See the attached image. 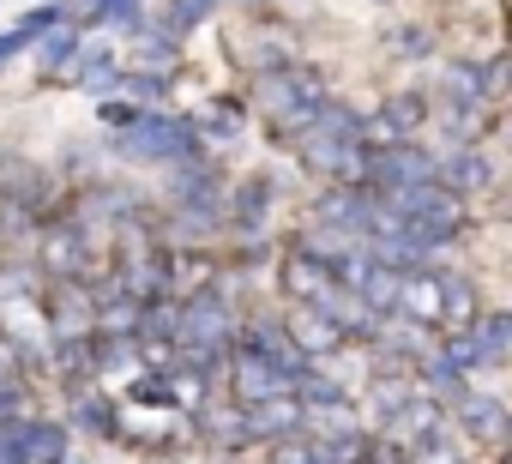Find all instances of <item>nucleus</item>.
<instances>
[{"label": "nucleus", "instance_id": "obj_3", "mask_svg": "<svg viewBox=\"0 0 512 464\" xmlns=\"http://www.w3.org/2000/svg\"><path fill=\"white\" fill-rule=\"evenodd\" d=\"M31 260H37V272L43 278H97L103 272V248L85 236V229L67 217V211H55L43 229H37V242H31Z\"/></svg>", "mask_w": 512, "mask_h": 464}, {"label": "nucleus", "instance_id": "obj_12", "mask_svg": "<svg viewBox=\"0 0 512 464\" xmlns=\"http://www.w3.org/2000/svg\"><path fill=\"white\" fill-rule=\"evenodd\" d=\"M97 121H103V133H121V127L139 121V103H127V97H97Z\"/></svg>", "mask_w": 512, "mask_h": 464}, {"label": "nucleus", "instance_id": "obj_13", "mask_svg": "<svg viewBox=\"0 0 512 464\" xmlns=\"http://www.w3.org/2000/svg\"><path fill=\"white\" fill-rule=\"evenodd\" d=\"M31 49H37V43H31V37H25L19 25H13V31H0V73H7V67L19 61V55H31Z\"/></svg>", "mask_w": 512, "mask_h": 464}, {"label": "nucleus", "instance_id": "obj_8", "mask_svg": "<svg viewBox=\"0 0 512 464\" xmlns=\"http://www.w3.org/2000/svg\"><path fill=\"white\" fill-rule=\"evenodd\" d=\"M115 73H121V55H115L109 43H85V49H79V61L67 67V85H73V91H85V97H109Z\"/></svg>", "mask_w": 512, "mask_h": 464}, {"label": "nucleus", "instance_id": "obj_9", "mask_svg": "<svg viewBox=\"0 0 512 464\" xmlns=\"http://www.w3.org/2000/svg\"><path fill=\"white\" fill-rule=\"evenodd\" d=\"M91 374L97 380H127L139 374V338L133 332H91Z\"/></svg>", "mask_w": 512, "mask_h": 464}, {"label": "nucleus", "instance_id": "obj_10", "mask_svg": "<svg viewBox=\"0 0 512 464\" xmlns=\"http://www.w3.org/2000/svg\"><path fill=\"white\" fill-rule=\"evenodd\" d=\"M127 404H139V410H175L181 404V392H175V368L169 362H157V368H139V374H127V392H121Z\"/></svg>", "mask_w": 512, "mask_h": 464}, {"label": "nucleus", "instance_id": "obj_4", "mask_svg": "<svg viewBox=\"0 0 512 464\" xmlns=\"http://www.w3.org/2000/svg\"><path fill=\"white\" fill-rule=\"evenodd\" d=\"M73 458V428L61 416H7L0 422V464H67Z\"/></svg>", "mask_w": 512, "mask_h": 464}, {"label": "nucleus", "instance_id": "obj_6", "mask_svg": "<svg viewBox=\"0 0 512 464\" xmlns=\"http://www.w3.org/2000/svg\"><path fill=\"white\" fill-rule=\"evenodd\" d=\"M67 428H73V440H109V446H121V434H127L121 398L103 392V386H91L85 398L67 404Z\"/></svg>", "mask_w": 512, "mask_h": 464}, {"label": "nucleus", "instance_id": "obj_5", "mask_svg": "<svg viewBox=\"0 0 512 464\" xmlns=\"http://www.w3.org/2000/svg\"><path fill=\"white\" fill-rule=\"evenodd\" d=\"M31 314L43 320V332H91L97 326L91 320V278L85 284L79 278H43Z\"/></svg>", "mask_w": 512, "mask_h": 464}, {"label": "nucleus", "instance_id": "obj_7", "mask_svg": "<svg viewBox=\"0 0 512 464\" xmlns=\"http://www.w3.org/2000/svg\"><path fill=\"white\" fill-rule=\"evenodd\" d=\"M85 43H91V37H85L73 19H67V25H55V31L31 49V55H37V85H61V79H67V67L79 61V49H85Z\"/></svg>", "mask_w": 512, "mask_h": 464}, {"label": "nucleus", "instance_id": "obj_14", "mask_svg": "<svg viewBox=\"0 0 512 464\" xmlns=\"http://www.w3.org/2000/svg\"><path fill=\"white\" fill-rule=\"evenodd\" d=\"M7 320H13V314H7V308H0V332H7Z\"/></svg>", "mask_w": 512, "mask_h": 464}, {"label": "nucleus", "instance_id": "obj_2", "mask_svg": "<svg viewBox=\"0 0 512 464\" xmlns=\"http://www.w3.org/2000/svg\"><path fill=\"white\" fill-rule=\"evenodd\" d=\"M67 205V181L55 175L49 157H31L25 145H0V211H25L49 223Z\"/></svg>", "mask_w": 512, "mask_h": 464}, {"label": "nucleus", "instance_id": "obj_11", "mask_svg": "<svg viewBox=\"0 0 512 464\" xmlns=\"http://www.w3.org/2000/svg\"><path fill=\"white\" fill-rule=\"evenodd\" d=\"M31 410H37V386L0 380V422H7V416H31Z\"/></svg>", "mask_w": 512, "mask_h": 464}, {"label": "nucleus", "instance_id": "obj_1", "mask_svg": "<svg viewBox=\"0 0 512 464\" xmlns=\"http://www.w3.org/2000/svg\"><path fill=\"white\" fill-rule=\"evenodd\" d=\"M97 145H103L109 163H127V169H175V163H187V157L205 151L199 127L187 115H163V109H139L133 127L103 133Z\"/></svg>", "mask_w": 512, "mask_h": 464}]
</instances>
